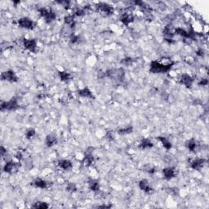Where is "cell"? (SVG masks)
<instances>
[{
	"label": "cell",
	"mask_w": 209,
	"mask_h": 209,
	"mask_svg": "<svg viewBox=\"0 0 209 209\" xmlns=\"http://www.w3.org/2000/svg\"><path fill=\"white\" fill-rule=\"evenodd\" d=\"M175 34L180 35V37L185 38V39H189V32L182 28H176L175 30Z\"/></svg>",
	"instance_id": "28"
},
{
	"label": "cell",
	"mask_w": 209,
	"mask_h": 209,
	"mask_svg": "<svg viewBox=\"0 0 209 209\" xmlns=\"http://www.w3.org/2000/svg\"><path fill=\"white\" fill-rule=\"evenodd\" d=\"M1 79L2 80L11 82V83H15V82L18 81L17 76L16 75L15 72L11 70H8L5 72H2L1 75Z\"/></svg>",
	"instance_id": "9"
},
{
	"label": "cell",
	"mask_w": 209,
	"mask_h": 209,
	"mask_svg": "<svg viewBox=\"0 0 209 209\" xmlns=\"http://www.w3.org/2000/svg\"><path fill=\"white\" fill-rule=\"evenodd\" d=\"M174 62L172 61L167 63H163L159 61H153L150 63V71L154 74H164L167 73L172 68Z\"/></svg>",
	"instance_id": "1"
},
{
	"label": "cell",
	"mask_w": 209,
	"mask_h": 209,
	"mask_svg": "<svg viewBox=\"0 0 209 209\" xmlns=\"http://www.w3.org/2000/svg\"><path fill=\"white\" fill-rule=\"evenodd\" d=\"M32 207L36 209H46L48 208L49 205L46 202H43V201H37L34 202V204L32 205Z\"/></svg>",
	"instance_id": "27"
},
{
	"label": "cell",
	"mask_w": 209,
	"mask_h": 209,
	"mask_svg": "<svg viewBox=\"0 0 209 209\" xmlns=\"http://www.w3.org/2000/svg\"><path fill=\"white\" fill-rule=\"evenodd\" d=\"M208 84V80L207 79H202L200 81L198 82V85L199 86H206Z\"/></svg>",
	"instance_id": "37"
},
{
	"label": "cell",
	"mask_w": 209,
	"mask_h": 209,
	"mask_svg": "<svg viewBox=\"0 0 209 209\" xmlns=\"http://www.w3.org/2000/svg\"><path fill=\"white\" fill-rule=\"evenodd\" d=\"M106 138L108 139L109 141H114L115 140V136L113 134V132L111 131H109L107 133H106Z\"/></svg>",
	"instance_id": "36"
},
{
	"label": "cell",
	"mask_w": 209,
	"mask_h": 209,
	"mask_svg": "<svg viewBox=\"0 0 209 209\" xmlns=\"http://www.w3.org/2000/svg\"><path fill=\"white\" fill-rule=\"evenodd\" d=\"M163 37L164 39L169 43H172L174 41V33L172 31V30L170 29L168 26H166L163 31Z\"/></svg>",
	"instance_id": "13"
},
{
	"label": "cell",
	"mask_w": 209,
	"mask_h": 209,
	"mask_svg": "<svg viewBox=\"0 0 209 209\" xmlns=\"http://www.w3.org/2000/svg\"><path fill=\"white\" fill-rule=\"evenodd\" d=\"M58 4L61 5L62 7H65V8H68L70 7V2H69V1H58L57 2Z\"/></svg>",
	"instance_id": "35"
},
{
	"label": "cell",
	"mask_w": 209,
	"mask_h": 209,
	"mask_svg": "<svg viewBox=\"0 0 209 209\" xmlns=\"http://www.w3.org/2000/svg\"><path fill=\"white\" fill-rule=\"evenodd\" d=\"M65 24L66 26H69L70 28H74L75 25V16L74 15H68L66 16L64 19Z\"/></svg>",
	"instance_id": "24"
},
{
	"label": "cell",
	"mask_w": 209,
	"mask_h": 209,
	"mask_svg": "<svg viewBox=\"0 0 209 209\" xmlns=\"http://www.w3.org/2000/svg\"><path fill=\"white\" fill-rule=\"evenodd\" d=\"M157 139H158V140L160 141L161 143H162L163 146L165 148L166 150H169L172 149V143L170 142V141L168 140V139H167L166 137H157Z\"/></svg>",
	"instance_id": "25"
},
{
	"label": "cell",
	"mask_w": 209,
	"mask_h": 209,
	"mask_svg": "<svg viewBox=\"0 0 209 209\" xmlns=\"http://www.w3.org/2000/svg\"><path fill=\"white\" fill-rule=\"evenodd\" d=\"M0 154H1V156H2V158L7 154V150H6L3 146H1V148H0Z\"/></svg>",
	"instance_id": "38"
},
{
	"label": "cell",
	"mask_w": 209,
	"mask_h": 209,
	"mask_svg": "<svg viewBox=\"0 0 209 209\" xmlns=\"http://www.w3.org/2000/svg\"><path fill=\"white\" fill-rule=\"evenodd\" d=\"M39 12L41 15V16L43 18L45 22L48 23V24L52 23L57 18V15H56L55 12H53L52 11H51V10L46 8V7H40L39 9Z\"/></svg>",
	"instance_id": "3"
},
{
	"label": "cell",
	"mask_w": 209,
	"mask_h": 209,
	"mask_svg": "<svg viewBox=\"0 0 209 209\" xmlns=\"http://www.w3.org/2000/svg\"><path fill=\"white\" fill-rule=\"evenodd\" d=\"M132 130H133V128H132V126H128V127H126V128L119 129V131H118V133L120 135H128L130 134V133H132Z\"/></svg>",
	"instance_id": "29"
},
{
	"label": "cell",
	"mask_w": 209,
	"mask_h": 209,
	"mask_svg": "<svg viewBox=\"0 0 209 209\" xmlns=\"http://www.w3.org/2000/svg\"><path fill=\"white\" fill-rule=\"evenodd\" d=\"M94 163V158L93 156V154H85V156L83 159V161H82V163L84 164V166H86V167H89L91 166L93 163Z\"/></svg>",
	"instance_id": "22"
},
{
	"label": "cell",
	"mask_w": 209,
	"mask_h": 209,
	"mask_svg": "<svg viewBox=\"0 0 209 209\" xmlns=\"http://www.w3.org/2000/svg\"><path fill=\"white\" fill-rule=\"evenodd\" d=\"M133 61H134V60L132 59V58L126 57V58H123V59L122 60L121 64L124 65V66H129L130 65H132V63H133Z\"/></svg>",
	"instance_id": "32"
},
{
	"label": "cell",
	"mask_w": 209,
	"mask_h": 209,
	"mask_svg": "<svg viewBox=\"0 0 209 209\" xmlns=\"http://www.w3.org/2000/svg\"><path fill=\"white\" fill-rule=\"evenodd\" d=\"M32 185L36 188H39V189H46L48 188V182L46 180H43L42 178H37L34 180L32 182Z\"/></svg>",
	"instance_id": "19"
},
{
	"label": "cell",
	"mask_w": 209,
	"mask_h": 209,
	"mask_svg": "<svg viewBox=\"0 0 209 209\" xmlns=\"http://www.w3.org/2000/svg\"><path fill=\"white\" fill-rule=\"evenodd\" d=\"M97 9L99 12L105 16L112 15L114 12V8L106 2H99L97 5Z\"/></svg>",
	"instance_id": "6"
},
{
	"label": "cell",
	"mask_w": 209,
	"mask_h": 209,
	"mask_svg": "<svg viewBox=\"0 0 209 209\" xmlns=\"http://www.w3.org/2000/svg\"><path fill=\"white\" fill-rule=\"evenodd\" d=\"M80 39L78 35H71L70 39V44H78L80 43Z\"/></svg>",
	"instance_id": "33"
},
{
	"label": "cell",
	"mask_w": 209,
	"mask_h": 209,
	"mask_svg": "<svg viewBox=\"0 0 209 209\" xmlns=\"http://www.w3.org/2000/svg\"><path fill=\"white\" fill-rule=\"evenodd\" d=\"M106 76L117 82H120L125 77V70L122 68L111 69L106 71Z\"/></svg>",
	"instance_id": "2"
},
{
	"label": "cell",
	"mask_w": 209,
	"mask_h": 209,
	"mask_svg": "<svg viewBox=\"0 0 209 209\" xmlns=\"http://www.w3.org/2000/svg\"><path fill=\"white\" fill-rule=\"evenodd\" d=\"M66 189L68 192L74 193V192H75L77 190V186H76V185H75V183L69 182L68 184H67V185H66Z\"/></svg>",
	"instance_id": "30"
},
{
	"label": "cell",
	"mask_w": 209,
	"mask_h": 209,
	"mask_svg": "<svg viewBox=\"0 0 209 209\" xmlns=\"http://www.w3.org/2000/svg\"><path fill=\"white\" fill-rule=\"evenodd\" d=\"M58 75H59L61 80L63 82H68L72 79V75L70 73L67 71H58Z\"/></svg>",
	"instance_id": "26"
},
{
	"label": "cell",
	"mask_w": 209,
	"mask_h": 209,
	"mask_svg": "<svg viewBox=\"0 0 209 209\" xmlns=\"http://www.w3.org/2000/svg\"><path fill=\"white\" fill-rule=\"evenodd\" d=\"M197 145H198L197 141H196L194 138L189 139V140H188V141L185 142V147L187 148L188 150L191 152L195 151L196 149H197Z\"/></svg>",
	"instance_id": "21"
},
{
	"label": "cell",
	"mask_w": 209,
	"mask_h": 209,
	"mask_svg": "<svg viewBox=\"0 0 209 209\" xmlns=\"http://www.w3.org/2000/svg\"><path fill=\"white\" fill-rule=\"evenodd\" d=\"M205 163H206V160H205L204 159H194V160L191 163L190 167L193 168V169L198 171V170H201L202 167H204Z\"/></svg>",
	"instance_id": "16"
},
{
	"label": "cell",
	"mask_w": 209,
	"mask_h": 209,
	"mask_svg": "<svg viewBox=\"0 0 209 209\" xmlns=\"http://www.w3.org/2000/svg\"><path fill=\"white\" fill-rule=\"evenodd\" d=\"M88 185H89L91 190H93V191L97 192L100 190V184L98 180L90 179L88 180Z\"/></svg>",
	"instance_id": "23"
},
{
	"label": "cell",
	"mask_w": 209,
	"mask_h": 209,
	"mask_svg": "<svg viewBox=\"0 0 209 209\" xmlns=\"http://www.w3.org/2000/svg\"><path fill=\"white\" fill-rule=\"evenodd\" d=\"M179 82H180V84H183L186 88H190L194 83V79L188 74H183L179 78Z\"/></svg>",
	"instance_id": "10"
},
{
	"label": "cell",
	"mask_w": 209,
	"mask_h": 209,
	"mask_svg": "<svg viewBox=\"0 0 209 209\" xmlns=\"http://www.w3.org/2000/svg\"><path fill=\"white\" fill-rule=\"evenodd\" d=\"M197 55L198 56V57H203V55H204V51L202 50V49H198V51H197Z\"/></svg>",
	"instance_id": "40"
},
{
	"label": "cell",
	"mask_w": 209,
	"mask_h": 209,
	"mask_svg": "<svg viewBox=\"0 0 209 209\" xmlns=\"http://www.w3.org/2000/svg\"><path fill=\"white\" fill-rule=\"evenodd\" d=\"M23 46L26 50L31 52H35L37 50V42L33 39H23Z\"/></svg>",
	"instance_id": "8"
},
{
	"label": "cell",
	"mask_w": 209,
	"mask_h": 209,
	"mask_svg": "<svg viewBox=\"0 0 209 209\" xmlns=\"http://www.w3.org/2000/svg\"><path fill=\"white\" fill-rule=\"evenodd\" d=\"M18 25L20 28L26 30H33L36 26V23L29 17H22L18 20Z\"/></svg>",
	"instance_id": "4"
},
{
	"label": "cell",
	"mask_w": 209,
	"mask_h": 209,
	"mask_svg": "<svg viewBox=\"0 0 209 209\" xmlns=\"http://www.w3.org/2000/svg\"><path fill=\"white\" fill-rule=\"evenodd\" d=\"M57 143V137L54 134H49L46 137L45 139V144L48 147H52Z\"/></svg>",
	"instance_id": "18"
},
{
	"label": "cell",
	"mask_w": 209,
	"mask_h": 209,
	"mask_svg": "<svg viewBox=\"0 0 209 209\" xmlns=\"http://www.w3.org/2000/svg\"><path fill=\"white\" fill-rule=\"evenodd\" d=\"M154 146V144L152 143V141L150 139L145 138L141 141V143L139 145V147L141 150H147V149H150Z\"/></svg>",
	"instance_id": "20"
},
{
	"label": "cell",
	"mask_w": 209,
	"mask_h": 209,
	"mask_svg": "<svg viewBox=\"0 0 209 209\" xmlns=\"http://www.w3.org/2000/svg\"><path fill=\"white\" fill-rule=\"evenodd\" d=\"M20 166V164L19 163H16L14 161L10 160L8 162H6L4 167H3V171L9 174L15 173L17 172Z\"/></svg>",
	"instance_id": "7"
},
{
	"label": "cell",
	"mask_w": 209,
	"mask_h": 209,
	"mask_svg": "<svg viewBox=\"0 0 209 209\" xmlns=\"http://www.w3.org/2000/svg\"><path fill=\"white\" fill-rule=\"evenodd\" d=\"M15 157H16V159H17V160H21L22 159H23V154H22V153L21 152H17V153H16V155H15Z\"/></svg>",
	"instance_id": "39"
},
{
	"label": "cell",
	"mask_w": 209,
	"mask_h": 209,
	"mask_svg": "<svg viewBox=\"0 0 209 209\" xmlns=\"http://www.w3.org/2000/svg\"><path fill=\"white\" fill-rule=\"evenodd\" d=\"M36 133L35 129L34 128H30V129H28L25 132V137L27 139H31L33 137H34V135Z\"/></svg>",
	"instance_id": "31"
},
{
	"label": "cell",
	"mask_w": 209,
	"mask_h": 209,
	"mask_svg": "<svg viewBox=\"0 0 209 209\" xmlns=\"http://www.w3.org/2000/svg\"><path fill=\"white\" fill-rule=\"evenodd\" d=\"M138 185L140 189H141L142 191L145 192V193L150 194V193L153 192V188L151 187L150 181L147 179H142L141 180H140Z\"/></svg>",
	"instance_id": "11"
},
{
	"label": "cell",
	"mask_w": 209,
	"mask_h": 209,
	"mask_svg": "<svg viewBox=\"0 0 209 209\" xmlns=\"http://www.w3.org/2000/svg\"><path fill=\"white\" fill-rule=\"evenodd\" d=\"M120 21L124 25L128 26L131 23L134 21V16L131 13H124L120 16Z\"/></svg>",
	"instance_id": "15"
},
{
	"label": "cell",
	"mask_w": 209,
	"mask_h": 209,
	"mask_svg": "<svg viewBox=\"0 0 209 209\" xmlns=\"http://www.w3.org/2000/svg\"><path fill=\"white\" fill-rule=\"evenodd\" d=\"M19 105H18V102L16 101V99L15 98H12L10 101H4V102H2L1 103V110H9V111H11V110H16L19 108Z\"/></svg>",
	"instance_id": "5"
},
{
	"label": "cell",
	"mask_w": 209,
	"mask_h": 209,
	"mask_svg": "<svg viewBox=\"0 0 209 209\" xmlns=\"http://www.w3.org/2000/svg\"><path fill=\"white\" fill-rule=\"evenodd\" d=\"M163 177L166 179V180H171V179L174 178L176 175V171L174 167H165L164 169L163 170Z\"/></svg>",
	"instance_id": "12"
},
{
	"label": "cell",
	"mask_w": 209,
	"mask_h": 209,
	"mask_svg": "<svg viewBox=\"0 0 209 209\" xmlns=\"http://www.w3.org/2000/svg\"><path fill=\"white\" fill-rule=\"evenodd\" d=\"M57 165L60 168H61L62 170H65V171L70 170L73 167L72 162L70 160H68V159H61V160H58Z\"/></svg>",
	"instance_id": "14"
},
{
	"label": "cell",
	"mask_w": 209,
	"mask_h": 209,
	"mask_svg": "<svg viewBox=\"0 0 209 209\" xmlns=\"http://www.w3.org/2000/svg\"><path fill=\"white\" fill-rule=\"evenodd\" d=\"M85 14H86L85 9L77 8L75 11V16H84Z\"/></svg>",
	"instance_id": "34"
},
{
	"label": "cell",
	"mask_w": 209,
	"mask_h": 209,
	"mask_svg": "<svg viewBox=\"0 0 209 209\" xmlns=\"http://www.w3.org/2000/svg\"><path fill=\"white\" fill-rule=\"evenodd\" d=\"M78 95L81 97H84V98H89V99L94 98L92 91L88 88H84L83 89L78 91Z\"/></svg>",
	"instance_id": "17"
}]
</instances>
